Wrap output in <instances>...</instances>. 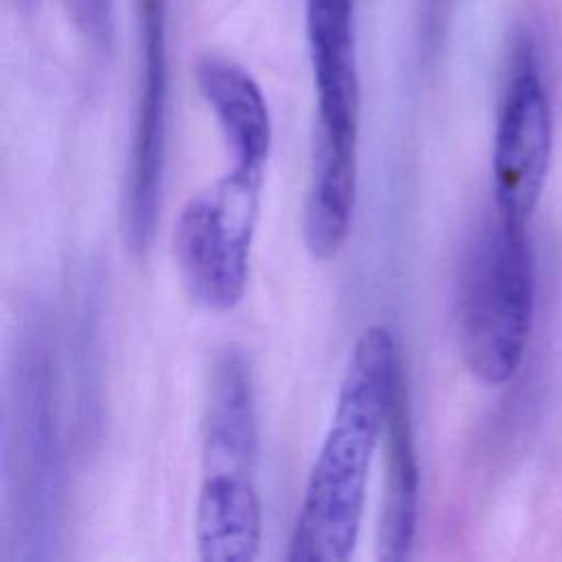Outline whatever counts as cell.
<instances>
[{
    "instance_id": "obj_10",
    "label": "cell",
    "mask_w": 562,
    "mask_h": 562,
    "mask_svg": "<svg viewBox=\"0 0 562 562\" xmlns=\"http://www.w3.org/2000/svg\"><path fill=\"white\" fill-rule=\"evenodd\" d=\"M70 20L94 44H108L112 37L114 0H64Z\"/></svg>"
},
{
    "instance_id": "obj_6",
    "label": "cell",
    "mask_w": 562,
    "mask_h": 562,
    "mask_svg": "<svg viewBox=\"0 0 562 562\" xmlns=\"http://www.w3.org/2000/svg\"><path fill=\"white\" fill-rule=\"evenodd\" d=\"M551 154V112L529 48L516 57L494 134V209L527 224L540 195Z\"/></svg>"
},
{
    "instance_id": "obj_9",
    "label": "cell",
    "mask_w": 562,
    "mask_h": 562,
    "mask_svg": "<svg viewBox=\"0 0 562 562\" xmlns=\"http://www.w3.org/2000/svg\"><path fill=\"white\" fill-rule=\"evenodd\" d=\"M386 479L380 518V558L402 562L411 555L419 514V468L404 373L386 417Z\"/></svg>"
},
{
    "instance_id": "obj_7",
    "label": "cell",
    "mask_w": 562,
    "mask_h": 562,
    "mask_svg": "<svg viewBox=\"0 0 562 562\" xmlns=\"http://www.w3.org/2000/svg\"><path fill=\"white\" fill-rule=\"evenodd\" d=\"M305 31L318 108L314 145L358 149L360 77L353 0H305Z\"/></svg>"
},
{
    "instance_id": "obj_8",
    "label": "cell",
    "mask_w": 562,
    "mask_h": 562,
    "mask_svg": "<svg viewBox=\"0 0 562 562\" xmlns=\"http://www.w3.org/2000/svg\"><path fill=\"white\" fill-rule=\"evenodd\" d=\"M195 81L217 119L233 167L263 173L272 147V123L255 77L226 57L206 55L195 66Z\"/></svg>"
},
{
    "instance_id": "obj_2",
    "label": "cell",
    "mask_w": 562,
    "mask_h": 562,
    "mask_svg": "<svg viewBox=\"0 0 562 562\" xmlns=\"http://www.w3.org/2000/svg\"><path fill=\"white\" fill-rule=\"evenodd\" d=\"M259 430L252 369L237 347L211 367L202 435V479L195 503V544L204 562H250L261 542L257 494Z\"/></svg>"
},
{
    "instance_id": "obj_1",
    "label": "cell",
    "mask_w": 562,
    "mask_h": 562,
    "mask_svg": "<svg viewBox=\"0 0 562 562\" xmlns=\"http://www.w3.org/2000/svg\"><path fill=\"white\" fill-rule=\"evenodd\" d=\"M402 378L395 336L367 327L349 356L331 424L310 472L290 538L292 562H347L356 549L369 465Z\"/></svg>"
},
{
    "instance_id": "obj_5",
    "label": "cell",
    "mask_w": 562,
    "mask_h": 562,
    "mask_svg": "<svg viewBox=\"0 0 562 562\" xmlns=\"http://www.w3.org/2000/svg\"><path fill=\"white\" fill-rule=\"evenodd\" d=\"M138 15L143 61L125 193V231L134 250L147 248L160 206L169 105L167 0H138Z\"/></svg>"
},
{
    "instance_id": "obj_11",
    "label": "cell",
    "mask_w": 562,
    "mask_h": 562,
    "mask_svg": "<svg viewBox=\"0 0 562 562\" xmlns=\"http://www.w3.org/2000/svg\"><path fill=\"white\" fill-rule=\"evenodd\" d=\"M20 2H22V4H31L33 0H20Z\"/></svg>"
},
{
    "instance_id": "obj_3",
    "label": "cell",
    "mask_w": 562,
    "mask_h": 562,
    "mask_svg": "<svg viewBox=\"0 0 562 562\" xmlns=\"http://www.w3.org/2000/svg\"><path fill=\"white\" fill-rule=\"evenodd\" d=\"M533 318V261L525 224L494 215L470 239L457 288L459 345L485 384L507 382L525 356Z\"/></svg>"
},
{
    "instance_id": "obj_4",
    "label": "cell",
    "mask_w": 562,
    "mask_h": 562,
    "mask_svg": "<svg viewBox=\"0 0 562 562\" xmlns=\"http://www.w3.org/2000/svg\"><path fill=\"white\" fill-rule=\"evenodd\" d=\"M261 184V171L231 167L178 215L173 226L178 272L189 296L206 310H233L246 292Z\"/></svg>"
}]
</instances>
